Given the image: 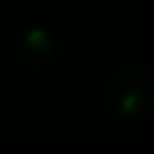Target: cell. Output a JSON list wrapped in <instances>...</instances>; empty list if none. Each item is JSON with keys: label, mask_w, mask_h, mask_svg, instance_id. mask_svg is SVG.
<instances>
[{"label": "cell", "mask_w": 154, "mask_h": 154, "mask_svg": "<svg viewBox=\"0 0 154 154\" xmlns=\"http://www.w3.org/2000/svg\"><path fill=\"white\" fill-rule=\"evenodd\" d=\"M106 97L110 108L122 118H143L154 108V80L137 68L120 70L110 78Z\"/></svg>", "instance_id": "cell-1"}, {"label": "cell", "mask_w": 154, "mask_h": 154, "mask_svg": "<svg viewBox=\"0 0 154 154\" xmlns=\"http://www.w3.org/2000/svg\"><path fill=\"white\" fill-rule=\"evenodd\" d=\"M19 51L23 55L26 61H32V63H47L53 59L55 55V45L53 40L49 38L47 32L42 30H30L21 42H19Z\"/></svg>", "instance_id": "cell-2"}]
</instances>
